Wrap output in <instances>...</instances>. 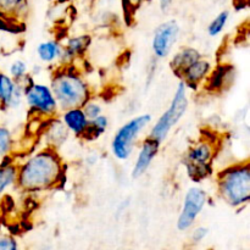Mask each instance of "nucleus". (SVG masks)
Masks as SVG:
<instances>
[{
	"label": "nucleus",
	"instance_id": "obj_21",
	"mask_svg": "<svg viewBox=\"0 0 250 250\" xmlns=\"http://www.w3.org/2000/svg\"><path fill=\"white\" fill-rule=\"evenodd\" d=\"M27 0H0V16L17 19L26 11Z\"/></svg>",
	"mask_w": 250,
	"mask_h": 250
},
{
	"label": "nucleus",
	"instance_id": "obj_5",
	"mask_svg": "<svg viewBox=\"0 0 250 250\" xmlns=\"http://www.w3.org/2000/svg\"><path fill=\"white\" fill-rule=\"evenodd\" d=\"M189 100H188V88L182 81H180L177 88L175 90L172 99L167 109L159 116V119L154 122L149 131V137L156 139L161 144L165 142L170 132L177 126L178 122L185 117L188 110Z\"/></svg>",
	"mask_w": 250,
	"mask_h": 250
},
{
	"label": "nucleus",
	"instance_id": "obj_28",
	"mask_svg": "<svg viewBox=\"0 0 250 250\" xmlns=\"http://www.w3.org/2000/svg\"><path fill=\"white\" fill-rule=\"evenodd\" d=\"M208 233H209V229H208L207 227H197L192 233L193 242L198 243V242L203 241V239L208 236Z\"/></svg>",
	"mask_w": 250,
	"mask_h": 250
},
{
	"label": "nucleus",
	"instance_id": "obj_15",
	"mask_svg": "<svg viewBox=\"0 0 250 250\" xmlns=\"http://www.w3.org/2000/svg\"><path fill=\"white\" fill-rule=\"evenodd\" d=\"M234 78V70L232 65H219L212 67L205 82V89L212 93H220L232 84Z\"/></svg>",
	"mask_w": 250,
	"mask_h": 250
},
{
	"label": "nucleus",
	"instance_id": "obj_4",
	"mask_svg": "<svg viewBox=\"0 0 250 250\" xmlns=\"http://www.w3.org/2000/svg\"><path fill=\"white\" fill-rule=\"evenodd\" d=\"M150 124L151 116L149 114L138 115L125 122L112 137V156L120 161L128 160L138 146L142 134L150 126Z\"/></svg>",
	"mask_w": 250,
	"mask_h": 250
},
{
	"label": "nucleus",
	"instance_id": "obj_24",
	"mask_svg": "<svg viewBox=\"0 0 250 250\" xmlns=\"http://www.w3.org/2000/svg\"><path fill=\"white\" fill-rule=\"evenodd\" d=\"M27 73H28V65H27L26 61L21 60V59H17V60H14L10 63L9 75L16 82H20Z\"/></svg>",
	"mask_w": 250,
	"mask_h": 250
},
{
	"label": "nucleus",
	"instance_id": "obj_17",
	"mask_svg": "<svg viewBox=\"0 0 250 250\" xmlns=\"http://www.w3.org/2000/svg\"><path fill=\"white\" fill-rule=\"evenodd\" d=\"M48 124L49 125H46L45 128H44V137L46 139L45 146L58 149V146H60L67 139L70 133H68V131L59 117L49 119Z\"/></svg>",
	"mask_w": 250,
	"mask_h": 250
},
{
	"label": "nucleus",
	"instance_id": "obj_2",
	"mask_svg": "<svg viewBox=\"0 0 250 250\" xmlns=\"http://www.w3.org/2000/svg\"><path fill=\"white\" fill-rule=\"evenodd\" d=\"M50 87L60 111L70 107H82L93 98V90L89 83L72 63L59 66L54 71Z\"/></svg>",
	"mask_w": 250,
	"mask_h": 250
},
{
	"label": "nucleus",
	"instance_id": "obj_9",
	"mask_svg": "<svg viewBox=\"0 0 250 250\" xmlns=\"http://www.w3.org/2000/svg\"><path fill=\"white\" fill-rule=\"evenodd\" d=\"M161 143L151 137L146 136L141 142V146L138 148V153L136 155L134 165L132 167V177L141 178L146 173V171L150 168L151 164L158 156L160 150Z\"/></svg>",
	"mask_w": 250,
	"mask_h": 250
},
{
	"label": "nucleus",
	"instance_id": "obj_12",
	"mask_svg": "<svg viewBox=\"0 0 250 250\" xmlns=\"http://www.w3.org/2000/svg\"><path fill=\"white\" fill-rule=\"evenodd\" d=\"M90 45H92V37L89 34H80L68 38L65 44H62V54L60 59L61 66L70 65L77 59L83 58Z\"/></svg>",
	"mask_w": 250,
	"mask_h": 250
},
{
	"label": "nucleus",
	"instance_id": "obj_13",
	"mask_svg": "<svg viewBox=\"0 0 250 250\" xmlns=\"http://www.w3.org/2000/svg\"><path fill=\"white\" fill-rule=\"evenodd\" d=\"M60 121L68 131V133L75 136L76 138H83L85 131L89 125V119L87 117L83 107H70V109L61 110Z\"/></svg>",
	"mask_w": 250,
	"mask_h": 250
},
{
	"label": "nucleus",
	"instance_id": "obj_8",
	"mask_svg": "<svg viewBox=\"0 0 250 250\" xmlns=\"http://www.w3.org/2000/svg\"><path fill=\"white\" fill-rule=\"evenodd\" d=\"M180 32V24L175 20H168L158 26L151 39V50L156 59H166L170 55L177 43Z\"/></svg>",
	"mask_w": 250,
	"mask_h": 250
},
{
	"label": "nucleus",
	"instance_id": "obj_18",
	"mask_svg": "<svg viewBox=\"0 0 250 250\" xmlns=\"http://www.w3.org/2000/svg\"><path fill=\"white\" fill-rule=\"evenodd\" d=\"M37 56L44 63L60 62L61 54H62V44L55 39L44 41L37 45Z\"/></svg>",
	"mask_w": 250,
	"mask_h": 250
},
{
	"label": "nucleus",
	"instance_id": "obj_23",
	"mask_svg": "<svg viewBox=\"0 0 250 250\" xmlns=\"http://www.w3.org/2000/svg\"><path fill=\"white\" fill-rule=\"evenodd\" d=\"M229 20V11H221L214 17L211 22L208 26V34L210 37H217L224 32L225 27H226L227 22Z\"/></svg>",
	"mask_w": 250,
	"mask_h": 250
},
{
	"label": "nucleus",
	"instance_id": "obj_27",
	"mask_svg": "<svg viewBox=\"0 0 250 250\" xmlns=\"http://www.w3.org/2000/svg\"><path fill=\"white\" fill-rule=\"evenodd\" d=\"M122 1H124V6L126 11L129 12V14H134L144 4L146 0H122Z\"/></svg>",
	"mask_w": 250,
	"mask_h": 250
},
{
	"label": "nucleus",
	"instance_id": "obj_14",
	"mask_svg": "<svg viewBox=\"0 0 250 250\" xmlns=\"http://www.w3.org/2000/svg\"><path fill=\"white\" fill-rule=\"evenodd\" d=\"M212 63L204 58H200L192 65L188 66L183 73L181 75L180 80L187 85V88H198L205 82L208 76L212 70Z\"/></svg>",
	"mask_w": 250,
	"mask_h": 250
},
{
	"label": "nucleus",
	"instance_id": "obj_1",
	"mask_svg": "<svg viewBox=\"0 0 250 250\" xmlns=\"http://www.w3.org/2000/svg\"><path fill=\"white\" fill-rule=\"evenodd\" d=\"M65 173V163L58 149L45 146L19 164L16 187L31 194L48 192L63 182Z\"/></svg>",
	"mask_w": 250,
	"mask_h": 250
},
{
	"label": "nucleus",
	"instance_id": "obj_11",
	"mask_svg": "<svg viewBox=\"0 0 250 250\" xmlns=\"http://www.w3.org/2000/svg\"><path fill=\"white\" fill-rule=\"evenodd\" d=\"M216 144L211 139H200L188 148L183 164L192 165H211L216 155Z\"/></svg>",
	"mask_w": 250,
	"mask_h": 250
},
{
	"label": "nucleus",
	"instance_id": "obj_16",
	"mask_svg": "<svg viewBox=\"0 0 250 250\" xmlns=\"http://www.w3.org/2000/svg\"><path fill=\"white\" fill-rule=\"evenodd\" d=\"M200 58H203V55L200 54L199 50H197L195 48H192V46H185V48L180 49V50L171 58V71H172V73L176 77L180 78L181 75L183 73V71H185L188 66L192 65L193 62L199 60Z\"/></svg>",
	"mask_w": 250,
	"mask_h": 250
},
{
	"label": "nucleus",
	"instance_id": "obj_26",
	"mask_svg": "<svg viewBox=\"0 0 250 250\" xmlns=\"http://www.w3.org/2000/svg\"><path fill=\"white\" fill-rule=\"evenodd\" d=\"M0 250H17V241L10 234H0Z\"/></svg>",
	"mask_w": 250,
	"mask_h": 250
},
{
	"label": "nucleus",
	"instance_id": "obj_30",
	"mask_svg": "<svg viewBox=\"0 0 250 250\" xmlns=\"http://www.w3.org/2000/svg\"><path fill=\"white\" fill-rule=\"evenodd\" d=\"M0 229H1V222H0Z\"/></svg>",
	"mask_w": 250,
	"mask_h": 250
},
{
	"label": "nucleus",
	"instance_id": "obj_20",
	"mask_svg": "<svg viewBox=\"0 0 250 250\" xmlns=\"http://www.w3.org/2000/svg\"><path fill=\"white\" fill-rule=\"evenodd\" d=\"M109 128V119L105 115H99L95 119L89 120V125L85 131L82 139L84 141H97L98 138L103 136Z\"/></svg>",
	"mask_w": 250,
	"mask_h": 250
},
{
	"label": "nucleus",
	"instance_id": "obj_25",
	"mask_svg": "<svg viewBox=\"0 0 250 250\" xmlns=\"http://www.w3.org/2000/svg\"><path fill=\"white\" fill-rule=\"evenodd\" d=\"M82 107H83V111L85 112V115H87V117L89 120L95 119V117H98L99 115L103 114L102 104H100L99 102H97V100L93 99V98L90 100H88Z\"/></svg>",
	"mask_w": 250,
	"mask_h": 250
},
{
	"label": "nucleus",
	"instance_id": "obj_29",
	"mask_svg": "<svg viewBox=\"0 0 250 250\" xmlns=\"http://www.w3.org/2000/svg\"><path fill=\"white\" fill-rule=\"evenodd\" d=\"M159 2H160V9L163 10V11H166V10L171 6L173 0H159Z\"/></svg>",
	"mask_w": 250,
	"mask_h": 250
},
{
	"label": "nucleus",
	"instance_id": "obj_6",
	"mask_svg": "<svg viewBox=\"0 0 250 250\" xmlns=\"http://www.w3.org/2000/svg\"><path fill=\"white\" fill-rule=\"evenodd\" d=\"M23 102H26L28 111L38 120L53 119L60 112L59 104L50 85L36 82L23 90Z\"/></svg>",
	"mask_w": 250,
	"mask_h": 250
},
{
	"label": "nucleus",
	"instance_id": "obj_22",
	"mask_svg": "<svg viewBox=\"0 0 250 250\" xmlns=\"http://www.w3.org/2000/svg\"><path fill=\"white\" fill-rule=\"evenodd\" d=\"M15 149L14 134L7 127L0 126V163L12 158Z\"/></svg>",
	"mask_w": 250,
	"mask_h": 250
},
{
	"label": "nucleus",
	"instance_id": "obj_19",
	"mask_svg": "<svg viewBox=\"0 0 250 250\" xmlns=\"http://www.w3.org/2000/svg\"><path fill=\"white\" fill-rule=\"evenodd\" d=\"M19 164L14 158H9L0 163V197L4 195L10 188L16 186Z\"/></svg>",
	"mask_w": 250,
	"mask_h": 250
},
{
	"label": "nucleus",
	"instance_id": "obj_7",
	"mask_svg": "<svg viewBox=\"0 0 250 250\" xmlns=\"http://www.w3.org/2000/svg\"><path fill=\"white\" fill-rule=\"evenodd\" d=\"M209 194L200 186L189 187L183 198L182 209L177 219V229L180 231H187L194 225L198 216L203 212L207 205Z\"/></svg>",
	"mask_w": 250,
	"mask_h": 250
},
{
	"label": "nucleus",
	"instance_id": "obj_3",
	"mask_svg": "<svg viewBox=\"0 0 250 250\" xmlns=\"http://www.w3.org/2000/svg\"><path fill=\"white\" fill-rule=\"evenodd\" d=\"M216 192L220 199L234 209H242L250 202L249 161L231 164L216 175Z\"/></svg>",
	"mask_w": 250,
	"mask_h": 250
},
{
	"label": "nucleus",
	"instance_id": "obj_10",
	"mask_svg": "<svg viewBox=\"0 0 250 250\" xmlns=\"http://www.w3.org/2000/svg\"><path fill=\"white\" fill-rule=\"evenodd\" d=\"M23 103V88L9 73L0 72V107L16 109Z\"/></svg>",
	"mask_w": 250,
	"mask_h": 250
}]
</instances>
